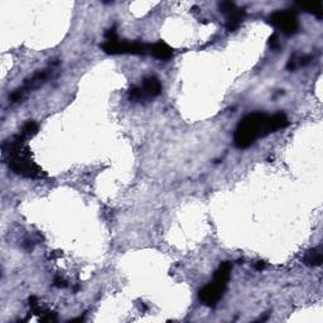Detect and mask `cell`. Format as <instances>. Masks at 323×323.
Listing matches in <instances>:
<instances>
[{"instance_id": "cell-10", "label": "cell", "mask_w": 323, "mask_h": 323, "mask_svg": "<svg viewBox=\"0 0 323 323\" xmlns=\"http://www.w3.org/2000/svg\"><path fill=\"white\" fill-rule=\"evenodd\" d=\"M302 11L307 12V13L313 14L317 18H322L323 17V6L322 2H315V3H297Z\"/></svg>"}, {"instance_id": "cell-8", "label": "cell", "mask_w": 323, "mask_h": 323, "mask_svg": "<svg viewBox=\"0 0 323 323\" xmlns=\"http://www.w3.org/2000/svg\"><path fill=\"white\" fill-rule=\"evenodd\" d=\"M143 92H144L145 97H155V96L160 95L162 92V85H160V81L158 80L154 76H149V77H145L143 80Z\"/></svg>"}, {"instance_id": "cell-14", "label": "cell", "mask_w": 323, "mask_h": 323, "mask_svg": "<svg viewBox=\"0 0 323 323\" xmlns=\"http://www.w3.org/2000/svg\"><path fill=\"white\" fill-rule=\"evenodd\" d=\"M269 46H270V48L272 49H279L280 48V43H279V39H278L277 34H273V36L270 37V39H269Z\"/></svg>"}, {"instance_id": "cell-1", "label": "cell", "mask_w": 323, "mask_h": 323, "mask_svg": "<svg viewBox=\"0 0 323 323\" xmlns=\"http://www.w3.org/2000/svg\"><path fill=\"white\" fill-rule=\"evenodd\" d=\"M289 125L284 113L268 115L264 113H251L240 120L234 134V144L238 149H246L256 142L272 133L284 129Z\"/></svg>"}, {"instance_id": "cell-3", "label": "cell", "mask_w": 323, "mask_h": 323, "mask_svg": "<svg viewBox=\"0 0 323 323\" xmlns=\"http://www.w3.org/2000/svg\"><path fill=\"white\" fill-rule=\"evenodd\" d=\"M233 264L230 261H224L220 264L219 269L214 272L213 282L207 284L199 290V300L207 307H214L220 302L225 293L228 283L230 280V273Z\"/></svg>"}, {"instance_id": "cell-16", "label": "cell", "mask_w": 323, "mask_h": 323, "mask_svg": "<svg viewBox=\"0 0 323 323\" xmlns=\"http://www.w3.org/2000/svg\"><path fill=\"white\" fill-rule=\"evenodd\" d=\"M264 268H265V263H264V261H258V263L255 264L256 270H263Z\"/></svg>"}, {"instance_id": "cell-13", "label": "cell", "mask_w": 323, "mask_h": 323, "mask_svg": "<svg viewBox=\"0 0 323 323\" xmlns=\"http://www.w3.org/2000/svg\"><path fill=\"white\" fill-rule=\"evenodd\" d=\"M105 38L106 41H117V39H119L117 34V28H115V27H112V28L107 29L105 33Z\"/></svg>"}, {"instance_id": "cell-6", "label": "cell", "mask_w": 323, "mask_h": 323, "mask_svg": "<svg viewBox=\"0 0 323 323\" xmlns=\"http://www.w3.org/2000/svg\"><path fill=\"white\" fill-rule=\"evenodd\" d=\"M221 13L226 16V28L230 32H235L240 28L244 18H245V12L239 8L233 2H221L219 4Z\"/></svg>"}, {"instance_id": "cell-5", "label": "cell", "mask_w": 323, "mask_h": 323, "mask_svg": "<svg viewBox=\"0 0 323 323\" xmlns=\"http://www.w3.org/2000/svg\"><path fill=\"white\" fill-rule=\"evenodd\" d=\"M269 23L285 36L295 34L299 28L297 16L289 11H278L272 13L269 17Z\"/></svg>"}, {"instance_id": "cell-15", "label": "cell", "mask_w": 323, "mask_h": 323, "mask_svg": "<svg viewBox=\"0 0 323 323\" xmlns=\"http://www.w3.org/2000/svg\"><path fill=\"white\" fill-rule=\"evenodd\" d=\"M53 285L57 288H66L68 284L66 283V280L62 279V278L57 277V278H55V280H53Z\"/></svg>"}, {"instance_id": "cell-7", "label": "cell", "mask_w": 323, "mask_h": 323, "mask_svg": "<svg viewBox=\"0 0 323 323\" xmlns=\"http://www.w3.org/2000/svg\"><path fill=\"white\" fill-rule=\"evenodd\" d=\"M149 55L160 61H169L173 57V49L167 43L160 41L157 43L149 44Z\"/></svg>"}, {"instance_id": "cell-11", "label": "cell", "mask_w": 323, "mask_h": 323, "mask_svg": "<svg viewBox=\"0 0 323 323\" xmlns=\"http://www.w3.org/2000/svg\"><path fill=\"white\" fill-rule=\"evenodd\" d=\"M129 98L132 101H135V102H139V101L147 100V97H145L144 92H143L142 86H134V87L130 88Z\"/></svg>"}, {"instance_id": "cell-4", "label": "cell", "mask_w": 323, "mask_h": 323, "mask_svg": "<svg viewBox=\"0 0 323 323\" xmlns=\"http://www.w3.org/2000/svg\"><path fill=\"white\" fill-rule=\"evenodd\" d=\"M101 49L107 55H149V44L139 41H106Z\"/></svg>"}, {"instance_id": "cell-12", "label": "cell", "mask_w": 323, "mask_h": 323, "mask_svg": "<svg viewBox=\"0 0 323 323\" xmlns=\"http://www.w3.org/2000/svg\"><path fill=\"white\" fill-rule=\"evenodd\" d=\"M37 130H38V127H37L36 123H34V122H28L23 127V129H22L21 134L24 135L26 138H28V137H32V135L36 134Z\"/></svg>"}, {"instance_id": "cell-2", "label": "cell", "mask_w": 323, "mask_h": 323, "mask_svg": "<svg viewBox=\"0 0 323 323\" xmlns=\"http://www.w3.org/2000/svg\"><path fill=\"white\" fill-rule=\"evenodd\" d=\"M27 138L19 134L3 145L4 154L9 157V168L18 176L29 179L46 178L47 174L31 159V152L24 145Z\"/></svg>"}, {"instance_id": "cell-9", "label": "cell", "mask_w": 323, "mask_h": 323, "mask_svg": "<svg viewBox=\"0 0 323 323\" xmlns=\"http://www.w3.org/2000/svg\"><path fill=\"white\" fill-rule=\"evenodd\" d=\"M303 263L308 266H319L322 264V250H320V248H314L308 251L303 258Z\"/></svg>"}]
</instances>
